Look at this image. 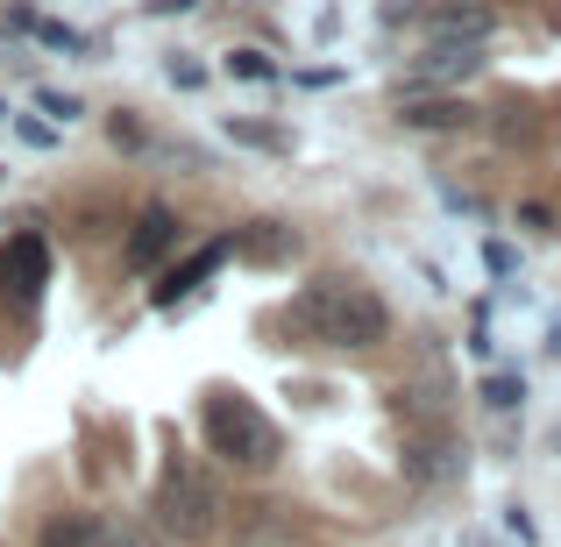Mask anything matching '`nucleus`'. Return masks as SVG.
Segmentation results:
<instances>
[{
    "label": "nucleus",
    "instance_id": "5701e85b",
    "mask_svg": "<svg viewBox=\"0 0 561 547\" xmlns=\"http://www.w3.org/2000/svg\"><path fill=\"white\" fill-rule=\"evenodd\" d=\"M0 122H8V100H0Z\"/></svg>",
    "mask_w": 561,
    "mask_h": 547
},
{
    "label": "nucleus",
    "instance_id": "4468645a",
    "mask_svg": "<svg viewBox=\"0 0 561 547\" xmlns=\"http://www.w3.org/2000/svg\"><path fill=\"white\" fill-rule=\"evenodd\" d=\"M228 79H277V65H271V57H263V50H228Z\"/></svg>",
    "mask_w": 561,
    "mask_h": 547
},
{
    "label": "nucleus",
    "instance_id": "f257e3e1",
    "mask_svg": "<svg viewBox=\"0 0 561 547\" xmlns=\"http://www.w3.org/2000/svg\"><path fill=\"white\" fill-rule=\"evenodd\" d=\"M291 328L328 349H377L391 334V306L356 277H320V285H306L291 299Z\"/></svg>",
    "mask_w": 561,
    "mask_h": 547
},
{
    "label": "nucleus",
    "instance_id": "f03ea898",
    "mask_svg": "<svg viewBox=\"0 0 561 547\" xmlns=\"http://www.w3.org/2000/svg\"><path fill=\"white\" fill-rule=\"evenodd\" d=\"M206 448H214L220 463H234V469H271L277 463V426L263 420L242 391L234 398L220 391V398H206Z\"/></svg>",
    "mask_w": 561,
    "mask_h": 547
},
{
    "label": "nucleus",
    "instance_id": "9d476101",
    "mask_svg": "<svg viewBox=\"0 0 561 547\" xmlns=\"http://www.w3.org/2000/svg\"><path fill=\"white\" fill-rule=\"evenodd\" d=\"M43 547H128V540L107 520H93V512H65V520L43 526Z\"/></svg>",
    "mask_w": 561,
    "mask_h": 547
},
{
    "label": "nucleus",
    "instance_id": "dca6fc26",
    "mask_svg": "<svg viewBox=\"0 0 561 547\" xmlns=\"http://www.w3.org/2000/svg\"><path fill=\"white\" fill-rule=\"evenodd\" d=\"M36 107L50 114V122H79V114H85L79 100H71V93H57V86H43V93H36Z\"/></svg>",
    "mask_w": 561,
    "mask_h": 547
},
{
    "label": "nucleus",
    "instance_id": "f3484780",
    "mask_svg": "<svg viewBox=\"0 0 561 547\" xmlns=\"http://www.w3.org/2000/svg\"><path fill=\"white\" fill-rule=\"evenodd\" d=\"M171 86H179V93H199L206 71H199V65H185V57H171Z\"/></svg>",
    "mask_w": 561,
    "mask_h": 547
},
{
    "label": "nucleus",
    "instance_id": "b1692460",
    "mask_svg": "<svg viewBox=\"0 0 561 547\" xmlns=\"http://www.w3.org/2000/svg\"><path fill=\"white\" fill-rule=\"evenodd\" d=\"M0 179H8V171H0Z\"/></svg>",
    "mask_w": 561,
    "mask_h": 547
},
{
    "label": "nucleus",
    "instance_id": "7ed1b4c3",
    "mask_svg": "<svg viewBox=\"0 0 561 547\" xmlns=\"http://www.w3.org/2000/svg\"><path fill=\"white\" fill-rule=\"evenodd\" d=\"M157 520H164V534L171 540H206L220 526V491L199 477V469H171L164 477V491H157Z\"/></svg>",
    "mask_w": 561,
    "mask_h": 547
},
{
    "label": "nucleus",
    "instance_id": "412c9836",
    "mask_svg": "<svg viewBox=\"0 0 561 547\" xmlns=\"http://www.w3.org/2000/svg\"><path fill=\"white\" fill-rule=\"evenodd\" d=\"M157 14H185V8H199V0H150Z\"/></svg>",
    "mask_w": 561,
    "mask_h": 547
},
{
    "label": "nucleus",
    "instance_id": "ddd939ff",
    "mask_svg": "<svg viewBox=\"0 0 561 547\" xmlns=\"http://www.w3.org/2000/svg\"><path fill=\"white\" fill-rule=\"evenodd\" d=\"M519 398H526L519 377H483V406L491 412H519Z\"/></svg>",
    "mask_w": 561,
    "mask_h": 547
},
{
    "label": "nucleus",
    "instance_id": "a211bd4d",
    "mask_svg": "<svg viewBox=\"0 0 561 547\" xmlns=\"http://www.w3.org/2000/svg\"><path fill=\"white\" fill-rule=\"evenodd\" d=\"M14 128H22L28 150H50V143H57V128H43V122H14Z\"/></svg>",
    "mask_w": 561,
    "mask_h": 547
},
{
    "label": "nucleus",
    "instance_id": "9b49d317",
    "mask_svg": "<svg viewBox=\"0 0 561 547\" xmlns=\"http://www.w3.org/2000/svg\"><path fill=\"white\" fill-rule=\"evenodd\" d=\"M234 249H242L249 263H291V257H299V235L277 228V220H256L249 235H234Z\"/></svg>",
    "mask_w": 561,
    "mask_h": 547
},
{
    "label": "nucleus",
    "instance_id": "39448f33",
    "mask_svg": "<svg viewBox=\"0 0 561 547\" xmlns=\"http://www.w3.org/2000/svg\"><path fill=\"white\" fill-rule=\"evenodd\" d=\"M228 257H234V235H214V242H199L185 263H171V271H164V285H157L150 299H157V306H179V299H192V292H199V285H206V277H214Z\"/></svg>",
    "mask_w": 561,
    "mask_h": 547
},
{
    "label": "nucleus",
    "instance_id": "423d86ee",
    "mask_svg": "<svg viewBox=\"0 0 561 547\" xmlns=\"http://www.w3.org/2000/svg\"><path fill=\"white\" fill-rule=\"evenodd\" d=\"M477 71H483V43H434V50L412 65L405 93H426V86H462V79H477Z\"/></svg>",
    "mask_w": 561,
    "mask_h": 547
},
{
    "label": "nucleus",
    "instance_id": "2eb2a0df",
    "mask_svg": "<svg viewBox=\"0 0 561 547\" xmlns=\"http://www.w3.org/2000/svg\"><path fill=\"white\" fill-rule=\"evenodd\" d=\"M28 36H36V43H50V50H85V36H79V29H65V22H36Z\"/></svg>",
    "mask_w": 561,
    "mask_h": 547
},
{
    "label": "nucleus",
    "instance_id": "6e6552de",
    "mask_svg": "<svg viewBox=\"0 0 561 547\" xmlns=\"http://www.w3.org/2000/svg\"><path fill=\"white\" fill-rule=\"evenodd\" d=\"M171 242H179V214H171V206H142L128 242H122V263L128 271H157V257H164Z\"/></svg>",
    "mask_w": 561,
    "mask_h": 547
},
{
    "label": "nucleus",
    "instance_id": "1a4fd4ad",
    "mask_svg": "<svg viewBox=\"0 0 561 547\" xmlns=\"http://www.w3.org/2000/svg\"><path fill=\"white\" fill-rule=\"evenodd\" d=\"M398 122L405 128H426V136H448V128H469L477 122V107H469V100H455V93H405L398 100Z\"/></svg>",
    "mask_w": 561,
    "mask_h": 547
},
{
    "label": "nucleus",
    "instance_id": "6ab92c4d",
    "mask_svg": "<svg viewBox=\"0 0 561 547\" xmlns=\"http://www.w3.org/2000/svg\"><path fill=\"white\" fill-rule=\"evenodd\" d=\"M483 263H491V271H497V277H512V263H519V257H512V249H505V242H483Z\"/></svg>",
    "mask_w": 561,
    "mask_h": 547
},
{
    "label": "nucleus",
    "instance_id": "20e7f679",
    "mask_svg": "<svg viewBox=\"0 0 561 547\" xmlns=\"http://www.w3.org/2000/svg\"><path fill=\"white\" fill-rule=\"evenodd\" d=\"M43 285H50V242H43V235H14V242L0 249V292H8L14 306H36Z\"/></svg>",
    "mask_w": 561,
    "mask_h": 547
},
{
    "label": "nucleus",
    "instance_id": "4be33fe9",
    "mask_svg": "<svg viewBox=\"0 0 561 547\" xmlns=\"http://www.w3.org/2000/svg\"><path fill=\"white\" fill-rule=\"evenodd\" d=\"M548 349H554V356H561V320H554V328H548Z\"/></svg>",
    "mask_w": 561,
    "mask_h": 547
},
{
    "label": "nucleus",
    "instance_id": "f8f14e48",
    "mask_svg": "<svg viewBox=\"0 0 561 547\" xmlns=\"http://www.w3.org/2000/svg\"><path fill=\"white\" fill-rule=\"evenodd\" d=\"M228 136H234V143H249V150H291V136H285V128H263V122H234V114H228Z\"/></svg>",
    "mask_w": 561,
    "mask_h": 547
},
{
    "label": "nucleus",
    "instance_id": "0eeeda50",
    "mask_svg": "<svg viewBox=\"0 0 561 547\" xmlns=\"http://www.w3.org/2000/svg\"><path fill=\"white\" fill-rule=\"evenodd\" d=\"M426 36L434 43H491L497 8H483V0H440V8H426Z\"/></svg>",
    "mask_w": 561,
    "mask_h": 547
},
{
    "label": "nucleus",
    "instance_id": "aec40b11",
    "mask_svg": "<svg viewBox=\"0 0 561 547\" xmlns=\"http://www.w3.org/2000/svg\"><path fill=\"white\" fill-rule=\"evenodd\" d=\"M519 220H526L534 235H554V214H548V206H519Z\"/></svg>",
    "mask_w": 561,
    "mask_h": 547
}]
</instances>
